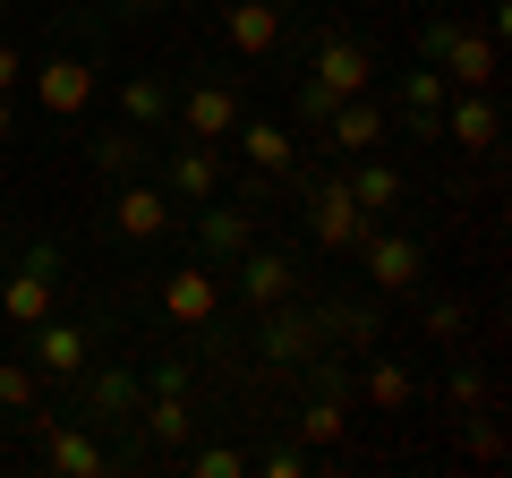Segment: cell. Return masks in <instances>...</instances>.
Segmentation results:
<instances>
[{
    "mask_svg": "<svg viewBox=\"0 0 512 478\" xmlns=\"http://www.w3.org/2000/svg\"><path fill=\"white\" fill-rule=\"evenodd\" d=\"M60 393H69V410L94 427V436H120V461L146 453V436H128V427H137V402H146V376L128 368V359H86Z\"/></svg>",
    "mask_w": 512,
    "mask_h": 478,
    "instance_id": "6da1fadb",
    "label": "cell"
},
{
    "mask_svg": "<svg viewBox=\"0 0 512 478\" xmlns=\"http://www.w3.org/2000/svg\"><path fill=\"white\" fill-rule=\"evenodd\" d=\"M367 86H376V52H367L359 35H316L308 77H299V94H291L299 129H325V111L350 103V94H367Z\"/></svg>",
    "mask_w": 512,
    "mask_h": 478,
    "instance_id": "7a4b0ae2",
    "label": "cell"
},
{
    "mask_svg": "<svg viewBox=\"0 0 512 478\" xmlns=\"http://www.w3.org/2000/svg\"><path fill=\"white\" fill-rule=\"evenodd\" d=\"M419 60H436L453 86H495V77H504L495 35H487V26H470L461 9H427V26H419Z\"/></svg>",
    "mask_w": 512,
    "mask_h": 478,
    "instance_id": "3957f363",
    "label": "cell"
},
{
    "mask_svg": "<svg viewBox=\"0 0 512 478\" xmlns=\"http://www.w3.org/2000/svg\"><path fill=\"white\" fill-rule=\"evenodd\" d=\"M248 350L265 359L274 376H299L325 350V325H316V299L299 291V299H282V308H256V333H248Z\"/></svg>",
    "mask_w": 512,
    "mask_h": 478,
    "instance_id": "277c9868",
    "label": "cell"
},
{
    "mask_svg": "<svg viewBox=\"0 0 512 478\" xmlns=\"http://www.w3.org/2000/svg\"><path fill=\"white\" fill-rule=\"evenodd\" d=\"M60 274H69V257H60L52 239H26L18 248V265H9V282H0V316L9 325H43L52 316V299H60Z\"/></svg>",
    "mask_w": 512,
    "mask_h": 478,
    "instance_id": "5b68a950",
    "label": "cell"
},
{
    "mask_svg": "<svg viewBox=\"0 0 512 478\" xmlns=\"http://www.w3.org/2000/svg\"><path fill=\"white\" fill-rule=\"evenodd\" d=\"M299 205H308V239L325 248V257H350V248L367 239V214H359V197H350L342 171H308Z\"/></svg>",
    "mask_w": 512,
    "mask_h": 478,
    "instance_id": "8992f818",
    "label": "cell"
},
{
    "mask_svg": "<svg viewBox=\"0 0 512 478\" xmlns=\"http://www.w3.org/2000/svg\"><path fill=\"white\" fill-rule=\"evenodd\" d=\"M26 427L43 436V470H69V478H111V470H120V453H111L86 419H52V402L26 410Z\"/></svg>",
    "mask_w": 512,
    "mask_h": 478,
    "instance_id": "52a82bcc",
    "label": "cell"
},
{
    "mask_svg": "<svg viewBox=\"0 0 512 478\" xmlns=\"http://www.w3.org/2000/svg\"><path fill=\"white\" fill-rule=\"evenodd\" d=\"M256 214H265V205H248V197H205V205L180 214V231H188V248H197L205 265H231L256 239Z\"/></svg>",
    "mask_w": 512,
    "mask_h": 478,
    "instance_id": "ba28073f",
    "label": "cell"
},
{
    "mask_svg": "<svg viewBox=\"0 0 512 478\" xmlns=\"http://www.w3.org/2000/svg\"><path fill=\"white\" fill-rule=\"evenodd\" d=\"M350 257L367 265V291H376V299H402V291H419V282H427L419 239H402L393 222H367V239L350 248Z\"/></svg>",
    "mask_w": 512,
    "mask_h": 478,
    "instance_id": "9c48e42d",
    "label": "cell"
},
{
    "mask_svg": "<svg viewBox=\"0 0 512 478\" xmlns=\"http://www.w3.org/2000/svg\"><path fill=\"white\" fill-rule=\"evenodd\" d=\"M222 274H231V291L248 299V316H256V308H282V299H299V291H308L299 257H282V248H256V239L239 248L231 265H222Z\"/></svg>",
    "mask_w": 512,
    "mask_h": 478,
    "instance_id": "30bf717a",
    "label": "cell"
},
{
    "mask_svg": "<svg viewBox=\"0 0 512 478\" xmlns=\"http://www.w3.org/2000/svg\"><path fill=\"white\" fill-rule=\"evenodd\" d=\"M231 146L248 154V171H265V180L274 188H308V154H299V137L282 129V120H248V111H239V129H231Z\"/></svg>",
    "mask_w": 512,
    "mask_h": 478,
    "instance_id": "8fae6325",
    "label": "cell"
},
{
    "mask_svg": "<svg viewBox=\"0 0 512 478\" xmlns=\"http://www.w3.org/2000/svg\"><path fill=\"white\" fill-rule=\"evenodd\" d=\"M239 86L231 77H197V86L188 94H171V120H180L188 137H197V146H231V129H239Z\"/></svg>",
    "mask_w": 512,
    "mask_h": 478,
    "instance_id": "7c38bea8",
    "label": "cell"
},
{
    "mask_svg": "<svg viewBox=\"0 0 512 478\" xmlns=\"http://www.w3.org/2000/svg\"><path fill=\"white\" fill-rule=\"evenodd\" d=\"M154 299H163V316H171V325L205 333V325H214V316H222V265L188 257L180 274H163V282H154Z\"/></svg>",
    "mask_w": 512,
    "mask_h": 478,
    "instance_id": "4fadbf2b",
    "label": "cell"
},
{
    "mask_svg": "<svg viewBox=\"0 0 512 478\" xmlns=\"http://www.w3.org/2000/svg\"><path fill=\"white\" fill-rule=\"evenodd\" d=\"M444 146H461V154H495V146H504L495 86H453V94H444Z\"/></svg>",
    "mask_w": 512,
    "mask_h": 478,
    "instance_id": "5bb4252c",
    "label": "cell"
},
{
    "mask_svg": "<svg viewBox=\"0 0 512 478\" xmlns=\"http://www.w3.org/2000/svg\"><path fill=\"white\" fill-rule=\"evenodd\" d=\"M26 359H35L43 385H69V376L94 359V333L69 325V316H43V325H26Z\"/></svg>",
    "mask_w": 512,
    "mask_h": 478,
    "instance_id": "9a60e30c",
    "label": "cell"
},
{
    "mask_svg": "<svg viewBox=\"0 0 512 478\" xmlns=\"http://www.w3.org/2000/svg\"><path fill=\"white\" fill-rule=\"evenodd\" d=\"M316 137H325V154H376L384 137H393V111H384L376 94H350V103L325 111V129H316Z\"/></svg>",
    "mask_w": 512,
    "mask_h": 478,
    "instance_id": "2e32d148",
    "label": "cell"
},
{
    "mask_svg": "<svg viewBox=\"0 0 512 478\" xmlns=\"http://www.w3.org/2000/svg\"><path fill=\"white\" fill-rule=\"evenodd\" d=\"M120 197H111V231L120 239H171L180 231V205L163 197V188H146V180H111Z\"/></svg>",
    "mask_w": 512,
    "mask_h": 478,
    "instance_id": "e0dca14e",
    "label": "cell"
},
{
    "mask_svg": "<svg viewBox=\"0 0 512 478\" xmlns=\"http://www.w3.org/2000/svg\"><path fill=\"white\" fill-rule=\"evenodd\" d=\"M26 86H35V103L52 111V120H77V111L94 103V86H103V77H94L86 60H69V52H52V60H43V69H35V77H26Z\"/></svg>",
    "mask_w": 512,
    "mask_h": 478,
    "instance_id": "ac0fdd59",
    "label": "cell"
},
{
    "mask_svg": "<svg viewBox=\"0 0 512 478\" xmlns=\"http://www.w3.org/2000/svg\"><path fill=\"white\" fill-rule=\"evenodd\" d=\"M163 197L180 205H205V197H222V154L214 146H197V137H188V146H171V163H163Z\"/></svg>",
    "mask_w": 512,
    "mask_h": 478,
    "instance_id": "d6986e66",
    "label": "cell"
},
{
    "mask_svg": "<svg viewBox=\"0 0 512 478\" xmlns=\"http://www.w3.org/2000/svg\"><path fill=\"white\" fill-rule=\"evenodd\" d=\"M137 436H146V453H188L197 444V402L188 393H146L137 402Z\"/></svg>",
    "mask_w": 512,
    "mask_h": 478,
    "instance_id": "ffe728a7",
    "label": "cell"
},
{
    "mask_svg": "<svg viewBox=\"0 0 512 478\" xmlns=\"http://www.w3.org/2000/svg\"><path fill=\"white\" fill-rule=\"evenodd\" d=\"M222 35H231V52L274 60L282 52V0H222Z\"/></svg>",
    "mask_w": 512,
    "mask_h": 478,
    "instance_id": "44dd1931",
    "label": "cell"
},
{
    "mask_svg": "<svg viewBox=\"0 0 512 478\" xmlns=\"http://www.w3.org/2000/svg\"><path fill=\"white\" fill-rule=\"evenodd\" d=\"M316 325H325V350H376L384 342L376 299H316Z\"/></svg>",
    "mask_w": 512,
    "mask_h": 478,
    "instance_id": "7402d4cb",
    "label": "cell"
},
{
    "mask_svg": "<svg viewBox=\"0 0 512 478\" xmlns=\"http://www.w3.org/2000/svg\"><path fill=\"white\" fill-rule=\"evenodd\" d=\"M350 393L359 385H308V402H299V444L308 453H333L350 436Z\"/></svg>",
    "mask_w": 512,
    "mask_h": 478,
    "instance_id": "603a6c76",
    "label": "cell"
},
{
    "mask_svg": "<svg viewBox=\"0 0 512 478\" xmlns=\"http://www.w3.org/2000/svg\"><path fill=\"white\" fill-rule=\"evenodd\" d=\"M342 180H350V197H359V214H367V222H384L393 205H402V171H393V163H376V154H350V171H342Z\"/></svg>",
    "mask_w": 512,
    "mask_h": 478,
    "instance_id": "cb8c5ba5",
    "label": "cell"
},
{
    "mask_svg": "<svg viewBox=\"0 0 512 478\" xmlns=\"http://www.w3.org/2000/svg\"><path fill=\"white\" fill-rule=\"evenodd\" d=\"M171 94H180L171 77H146V69L120 77V120H128V129H163V120H171Z\"/></svg>",
    "mask_w": 512,
    "mask_h": 478,
    "instance_id": "d4e9b609",
    "label": "cell"
},
{
    "mask_svg": "<svg viewBox=\"0 0 512 478\" xmlns=\"http://www.w3.org/2000/svg\"><path fill=\"white\" fill-rule=\"evenodd\" d=\"M86 163L103 171V180H137V171H146V129H103V137H86Z\"/></svg>",
    "mask_w": 512,
    "mask_h": 478,
    "instance_id": "484cf974",
    "label": "cell"
},
{
    "mask_svg": "<svg viewBox=\"0 0 512 478\" xmlns=\"http://www.w3.org/2000/svg\"><path fill=\"white\" fill-rule=\"evenodd\" d=\"M359 393H367L376 410H410V393H419V385H410L402 359H367V368H359Z\"/></svg>",
    "mask_w": 512,
    "mask_h": 478,
    "instance_id": "4316f807",
    "label": "cell"
},
{
    "mask_svg": "<svg viewBox=\"0 0 512 478\" xmlns=\"http://www.w3.org/2000/svg\"><path fill=\"white\" fill-rule=\"evenodd\" d=\"M444 402H453V419H470V410H487V402H495V393H487V368L453 350V376H444Z\"/></svg>",
    "mask_w": 512,
    "mask_h": 478,
    "instance_id": "83f0119b",
    "label": "cell"
},
{
    "mask_svg": "<svg viewBox=\"0 0 512 478\" xmlns=\"http://www.w3.org/2000/svg\"><path fill=\"white\" fill-rule=\"evenodd\" d=\"M35 402H43V376H35V359H0V410H9V419H26Z\"/></svg>",
    "mask_w": 512,
    "mask_h": 478,
    "instance_id": "f1b7e54d",
    "label": "cell"
},
{
    "mask_svg": "<svg viewBox=\"0 0 512 478\" xmlns=\"http://www.w3.org/2000/svg\"><path fill=\"white\" fill-rule=\"evenodd\" d=\"M180 461H188V478H248V470H256L239 444H188Z\"/></svg>",
    "mask_w": 512,
    "mask_h": 478,
    "instance_id": "f546056e",
    "label": "cell"
},
{
    "mask_svg": "<svg viewBox=\"0 0 512 478\" xmlns=\"http://www.w3.org/2000/svg\"><path fill=\"white\" fill-rule=\"evenodd\" d=\"M419 325H427V342H444V350H453L461 333H470V299H453V291H444V299H427V308H419Z\"/></svg>",
    "mask_w": 512,
    "mask_h": 478,
    "instance_id": "4dcf8cb0",
    "label": "cell"
},
{
    "mask_svg": "<svg viewBox=\"0 0 512 478\" xmlns=\"http://www.w3.org/2000/svg\"><path fill=\"white\" fill-rule=\"evenodd\" d=\"M248 461H256L265 478H308V470H316V453H308V444H274V453H248Z\"/></svg>",
    "mask_w": 512,
    "mask_h": 478,
    "instance_id": "1f68e13d",
    "label": "cell"
},
{
    "mask_svg": "<svg viewBox=\"0 0 512 478\" xmlns=\"http://www.w3.org/2000/svg\"><path fill=\"white\" fill-rule=\"evenodd\" d=\"M470 461H487V470L504 461V427H495V402H487V410H470Z\"/></svg>",
    "mask_w": 512,
    "mask_h": 478,
    "instance_id": "d6a6232c",
    "label": "cell"
},
{
    "mask_svg": "<svg viewBox=\"0 0 512 478\" xmlns=\"http://www.w3.org/2000/svg\"><path fill=\"white\" fill-rule=\"evenodd\" d=\"M146 393H188V359H154V368H146Z\"/></svg>",
    "mask_w": 512,
    "mask_h": 478,
    "instance_id": "836d02e7",
    "label": "cell"
},
{
    "mask_svg": "<svg viewBox=\"0 0 512 478\" xmlns=\"http://www.w3.org/2000/svg\"><path fill=\"white\" fill-rule=\"evenodd\" d=\"M26 86V52H18V43H0V94H18Z\"/></svg>",
    "mask_w": 512,
    "mask_h": 478,
    "instance_id": "e575fe53",
    "label": "cell"
},
{
    "mask_svg": "<svg viewBox=\"0 0 512 478\" xmlns=\"http://www.w3.org/2000/svg\"><path fill=\"white\" fill-rule=\"evenodd\" d=\"M9 137H18V103H9V94H0V146H9Z\"/></svg>",
    "mask_w": 512,
    "mask_h": 478,
    "instance_id": "d590c367",
    "label": "cell"
},
{
    "mask_svg": "<svg viewBox=\"0 0 512 478\" xmlns=\"http://www.w3.org/2000/svg\"><path fill=\"white\" fill-rule=\"evenodd\" d=\"M146 9H163V0H128V9H120V18H146Z\"/></svg>",
    "mask_w": 512,
    "mask_h": 478,
    "instance_id": "8d00e7d4",
    "label": "cell"
},
{
    "mask_svg": "<svg viewBox=\"0 0 512 478\" xmlns=\"http://www.w3.org/2000/svg\"><path fill=\"white\" fill-rule=\"evenodd\" d=\"M350 9H393V0H350Z\"/></svg>",
    "mask_w": 512,
    "mask_h": 478,
    "instance_id": "74e56055",
    "label": "cell"
},
{
    "mask_svg": "<svg viewBox=\"0 0 512 478\" xmlns=\"http://www.w3.org/2000/svg\"><path fill=\"white\" fill-rule=\"evenodd\" d=\"M419 9H461V0H419Z\"/></svg>",
    "mask_w": 512,
    "mask_h": 478,
    "instance_id": "f35d334b",
    "label": "cell"
},
{
    "mask_svg": "<svg viewBox=\"0 0 512 478\" xmlns=\"http://www.w3.org/2000/svg\"><path fill=\"white\" fill-rule=\"evenodd\" d=\"M9 9H18V0H0V18H9Z\"/></svg>",
    "mask_w": 512,
    "mask_h": 478,
    "instance_id": "ab89813d",
    "label": "cell"
},
{
    "mask_svg": "<svg viewBox=\"0 0 512 478\" xmlns=\"http://www.w3.org/2000/svg\"><path fill=\"white\" fill-rule=\"evenodd\" d=\"M0 248H9V231H0Z\"/></svg>",
    "mask_w": 512,
    "mask_h": 478,
    "instance_id": "60d3db41",
    "label": "cell"
}]
</instances>
